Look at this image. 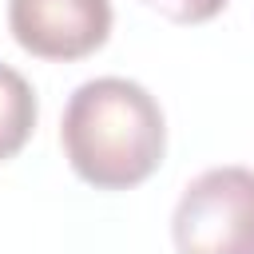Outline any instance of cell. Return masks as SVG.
Instances as JSON below:
<instances>
[{
    "instance_id": "cell-2",
    "label": "cell",
    "mask_w": 254,
    "mask_h": 254,
    "mask_svg": "<svg viewBox=\"0 0 254 254\" xmlns=\"http://www.w3.org/2000/svg\"><path fill=\"white\" fill-rule=\"evenodd\" d=\"M179 254H254V167L194 175L171 218Z\"/></svg>"
},
{
    "instance_id": "cell-3",
    "label": "cell",
    "mask_w": 254,
    "mask_h": 254,
    "mask_svg": "<svg viewBox=\"0 0 254 254\" xmlns=\"http://www.w3.org/2000/svg\"><path fill=\"white\" fill-rule=\"evenodd\" d=\"M8 28L40 60H83L111 32V0H8Z\"/></svg>"
},
{
    "instance_id": "cell-5",
    "label": "cell",
    "mask_w": 254,
    "mask_h": 254,
    "mask_svg": "<svg viewBox=\"0 0 254 254\" xmlns=\"http://www.w3.org/2000/svg\"><path fill=\"white\" fill-rule=\"evenodd\" d=\"M147 4L175 24H202L226 8V0H147Z\"/></svg>"
},
{
    "instance_id": "cell-1",
    "label": "cell",
    "mask_w": 254,
    "mask_h": 254,
    "mask_svg": "<svg viewBox=\"0 0 254 254\" xmlns=\"http://www.w3.org/2000/svg\"><path fill=\"white\" fill-rule=\"evenodd\" d=\"M60 143L71 171L95 190H127L155 175L167 123L155 95L123 75H99L67 95Z\"/></svg>"
},
{
    "instance_id": "cell-4",
    "label": "cell",
    "mask_w": 254,
    "mask_h": 254,
    "mask_svg": "<svg viewBox=\"0 0 254 254\" xmlns=\"http://www.w3.org/2000/svg\"><path fill=\"white\" fill-rule=\"evenodd\" d=\"M32 127H36V91L16 67L0 64V163L28 143Z\"/></svg>"
}]
</instances>
